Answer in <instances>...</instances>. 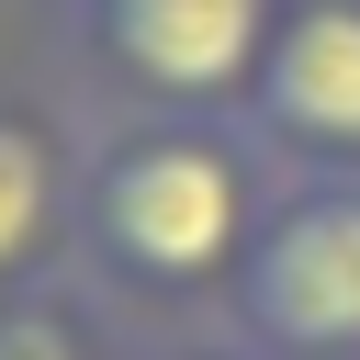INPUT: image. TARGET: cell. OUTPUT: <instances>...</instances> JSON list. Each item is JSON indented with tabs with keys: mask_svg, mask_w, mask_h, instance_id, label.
Returning a JSON list of instances; mask_svg holds the SVG:
<instances>
[{
	"mask_svg": "<svg viewBox=\"0 0 360 360\" xmlns=\"http://www.w3.org/2000/svg\"><path fill=\"white\" fill-rule=\"evenodd\" d=\"M270 202V146L236 112H112L79 135V259L112 292L236 304Z\"/></svg>",
	"mask_w": 360,
	"mask_h": 360,
	"instance_id": "1",
	"label": "cell"
},
{
	"mask_svg": "<svg viewBox=\"0 0 360 360\" xmlns=\"http://www.w3.org/2000/svg\"><path fill=\"white\" fill-rule=\"evenodd\" d=\"M281 11L292 0H79V45L124 112H248Z\"/></svg>",
	"mask_w": 360,
	"mask_h": 360,
	"instance_id": "2",
	"label": "cell"
},
{
	"mask_svg": "<svg viewBox=\"0 0 360 360\" xmlns=\"http://www.w3.org/2000/svg\"><path fill=\"white\" fill-rule=\"evenodd\" d=\"M225 315L270 360H360V180H292Z\"/></svg>",
	"mask_w": 360,
	"mask_h": 360,
	"instance_id": "3",
	"label": "cell"
},
{
	"mask_svg": "<svg viewBox=\"0 0 360 360\" xmlns=\"http://www.w3.org/2000/svg\"><path fill=\"white\" fill-rule=\"evenodd\" d=\"M248 135L270 158H292L304 180H360V0H292L259 90H248Z\"/></svg>",
	"mask_w": 360,
	"mask_h": 360,
	"instance_id": "4",
	"label": "cell"
},
{
	"mask_svg": "<svg viewBox=\"0 0 360 360\" xmlns=\"http://www.w3.org/2000/svg\"><path fill=\"white\" fill-rule=\"evenodd\" d=\"M79 248V135L45 101H0V304Z\"/></svg>",
	"mask_w": 360,
	"mask_h": 360,
	"instance_id": "5",
	"label": "cell"
},
{
	"mask_svg": "<svg viewBox=\"0 0 360 360\" xmlns=\"http://www.w3.org/2000/svg\"><path fill=\"white\" fill-rule=\"evenodd\" d=\"M0 360H135V349L101 338V292H79V281H34V292L0 304Z\"/></svg>",
	"mask_w": 360,
	"mask_h": 360,
	"instance_id": "6",
	"label": "cell"
},
{
	"mask_svg": "<svg viewBox=\"0 0 360 360\" xmlns=\"http://www.w3.org/2000/svg\"><path fill=\"white\" fill-rule=\"evenodd\" d=\"M135 360H270V349H248L236 326H225V338H214V326H180V338H146Z\"/></svg>",
	"mask_w": 360,
	"mask_h": 360,
	"instance_id": "7",
	"label": "cell"
}]
</instances>
